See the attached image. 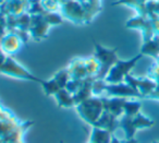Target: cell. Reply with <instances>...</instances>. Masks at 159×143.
Here are the masks:
<instances>
[{
	"label": "cell",
	"mask_w": 159,
	"mask_h": 143,
	"mask_svg": "<svg viewBox=\"0 0 159 143\" xmlns=\"http://www.w3.org/2000/svg\"><path fill=\"white\" fill-rule=\"evenodd\" d=\"M76 110L81 118L84 119L89 125L94 126L96 121L99 119L102 114L104 112L102 97L91 96L86 101L82 102L76 105Z\"/></svg>",
	"instance_id": "6da1fadb"
},
{
	"label": "cell",
	"mask_w": 159,
	"mask_h": 143,
	"mask_svg": "<svg viewBox=\"0 0 159 143\" xmlns=\"http://www.w3.org/2000/svg\"><path fill=\"white\" fill-rule=\"evenodd\" d=\"M142 54L135 56L134 58L130 60H118L107 73L105 78V82L107 84H116L124 82L125 78L130 74V71L133 69V67L136 64V62L142 58Z\"/></svg>",
	"instance_id": "7a4b0ae2"
},
{
	"label": "cell",
	"mask_w": 159,
	"mask_h": 143,
	"mask_svg": "<svg viewBox=\"0 0 159 143\" xmlns=\"http://www.w3.org/2000/svg\"><path fill=\"white\" fill-rule=\"evenodd\" d=\"M95 56L100 64V70L96 79L104 80L106 78L107 73L111 69V67L118 61L117 49H108L102 47V45H95Z\"/></svg>",
	"instance_id": "3957f363"
},
{
	"label": "cell",
	"mask_w": 159,
	"mask_h": 143,
	"mask_svg": "<svg viewBox=\"0 0 159 143\" xmlns=\"http://www.w3.org/2000/svg\"><path fill=\"white\" fill-rule=\"evenodd\" d=\"M61 13L63 17L68 18L72 22L75 23H85L87 18V12L85 10L82 2L76 0H66L64 2H61Z\"/></svg>",
	"instance_id": "277c9868"
},
{
	"label": "cell",
	"mask_w": 159,
	"mask_h": 143,
	"mask_svg": "<svg viewBox=\"0 0 159 143\" xmlns=\"http://www.w3.org/2000/svg\"><path fill=\"white\" fill-rule=\"evenodd\" d=\"M0 73H3V74L10 75V77H13V78H19V79L35 81V82H38V83H42L43 82L42 80H39L38 78H36L35 75L32 74L30 71H27L24 67L21 66L19 62H16L14 59H12L10 56L7 57Z\"/></svg>",
	"instance_id": "5b68a950"
},
{
	"label": "cell",
	"mask_w": 159,
	"mask_h": 143,
	"mask_svg": "<svg viewBox=\"0 0 159 143\" xmlns=\"http://www.w3.org/2000/svg\"><path fill=\"white\" fill-rule=\"evenodd\" d=\"M109 97H143V95L139 92V90L132 88L128 83H116V84H106L105 93Z\"/></svg>",
	"instance_id": "8992f818"
},
{
	"label": "cell",
	"mask_w": 159,
	"mask_h": 143,
	"mask_svg": "<svg viewBox=\"0 0 159 143\" xmlns=\"http://www.w3.org/2000/svg\"><path fill=\"white\" fill-rule=\"evenodd\" d=\"M22 44L23 40L19 34L14 32H9L0 41V49L7 56H11L19 51V49L22 47Z\"/></svg>",
	"instance_id": "52a82bcc"
},
{
	"label": "cell",
	"mask_w": 159,
	"mask_h": 143,
	"mask_svg": "<svg viewBox=\"0 0 159 143\" xmlns=\"http://www.w3.org/2000/svg\"><path fill=\"white\" fill-rule=\"evenodd\" d=\"M49 23L42 14H34L31 17V25H30V34L33 38H44L49 30Z\"/></svg>",
	"instance_id": "ba28073f"
},
{
	"label": "cell",
	"mask_w": 159,
	"mask_h": 143,
	"mask_svg": "<svg viewBox=\"0 0 159 143\" xmlns=\"http://www.w3.org/2000/svg\"><path fill=\"white\" fill-rule=\"evenodd\" d=\"M102 106L105 112H108L116 117H120L123 115V107L125 103V98L121 97H102Z\"/></svg>",
	"instance_id": "9c48e42d"
},
{
	"label": "cell",
	"mask_w": 159,
	"mask_h": 143,
	"mask_svg": "<svg viewBox=\"0 0 159 143\" xmlns=\"http://www.w3.org/2000/svg\"><path fill=\"white\" fill-rule=\"evenodd\" d=\"M94 127L102 128V129H105L112 133V132L119 127V119H118V117L113 116L112 114L104 110L102 116L99 117V119H98L95 125H94Z\"/></svg>",
	"instance_id": "30bf717a"
},
{
	"label": "cell",
	"mask_w": 159,
	"mask_h": 143,
	"mask_svg": "<svg viewBox=\"0 0 159 143\" xmlns=\"http://www.w3.org/2000/svg\"><path fill=\"white\" fill-rule=\"evenodd\" d=\"M68 71L70 73L71 79L84 80L89 78V73L85 66V59H75L68 67Z\"/></svg>",
	"instance_id": "8fae6325"
},
{
	"label": "cell",
	"mask_w": 159,
	"mask_h": 143,
	"mask_svg": "<svg viewBox=\"0 0 159 143\" xmlns=\"http://www.w3.org/2000/svg\"><path fill=\"white\" fill-rule=\"evenodd\" d=\"M111 132L98 127L93 128L89 138L91 143H111Z\"/></svg>",
	"instance_id": "7c38bea8"
},
{
	"label": "cell",
	"mask_w": 159,
	"mask_h": 143,
	"mask_svg": "<svg viewBox=\"0 0 159 143\" xmlns=\"http://www.w3.org/2000/svg\"><path fill=\"white\" fill-rule=\"evenodd\" d=\"M56 101H57L58 105L61 107H73L75 106L74 98H73V94H71L66 88H61L55 94Z\"/></svg>",
	"instance_id": "4fadbf2b"
},
{
	"label": "cell",
	"mask_w": 159,
	"mask_h": 143,
	"mask_svg": "<svg viewBox=\"0 0 159 143\" xmlns=\"http://www.w3.org/2000/svg\"><path fill=\"white\" fill-rule=\"evenodd\" d=\"M141 103L136 101H125L123 107V115L128 117H135L139 114Z\"/></svg>",
	"instance_id": "5bb4252c"
},
{
	"label": "cell",
	"mask_w": 159,
	"mask_h": 143,
	"mask_svg": "<svg viewBox=\"0 0 159 143\" xmlns=\"http://www.w3.org/2000/svg\"><path fill=\"white\" fill-rule=\"evenodd\" d=\"M70 79H71V77H70V73H69L68 69L58 71V72L55 74V77H53V80L57 82L58 85H59L61 88H66V84L69 83Z\"/></svg>",
	"instance_id": "9a60e30c"
},
{
	"label": "cell",
	"mask_w": 159,
	"mask_h": 143,
	"mask_svg": "<svg viewBox=\"0 0 159 143\" xmlns=\"http://www.w3.org/2000/svg\"><path fill=\"white\" fill-rule=\"evenodd\" d=\"M40 84H42L43 90L46 93V95H53L55 96L56 93L59 90H61V88L58 85V83L53 80V78L51 80H48V81H43Z\"/></svg>",
	"instance_id": "2e32d148"
},
{
	"label": "cell",
	"mask_w": 159,
	"mask_h": 143,
	"mask_svg": "<svg viewBox=\"0 0 159 143\" xmlns=\"http://www.w3.org/2000/svg\"><path fill=\"white\" fill-rule=\"evenodd\" d=\"M133 118V123H134L135 128L136 129H142V128H149L154 125V121L150 120L149 118L143 116V115L139 114L135 117H132Z\"/></svg>",
	"instance_id": "e0dca14e"
},
{
	"label": "cell",
	"mask_w": 159,
	"mask_h": 143,
	"mask_svg": "<svg viewBox=\"0 0 159 143\" xmlns=\"http://www.w3.org/2000/svg\"><path fill=\"white\" fill-rule=\"evenodd\" d=\"M43 8L46 12H60L61 2L59 0H40Z\"/></svg>",
	"instance_id": "ac0fdd59"
},
{
	"label": "cell",
	"mask_w": 159,
	"mask_h": 143,
	"mask_svg": "<svg viewBox=\"0 0 159 143\" xmlns=\"http://www.w3.org/2000/svg\"><path fill=\"white\" fill-rule=\"evenodd\" d=\"M7 57H8V56L6 55V54L3 53L1 49H0V72H1V69H2V66H3V64H5Z\"/></svg>",
	"instance_id": "d6986e66"
},
{
	"label": "cell",
	"mask_w": 159,
	"mask_h": 143,
	"mask_svg": "<svg viewBox=\"0 0 159 143\" xmlns=\"http://www.w3.org/2000/svg\"><path fill=\"white\" fill-rule=\"evenodd\" d=\"M125 143H136V141H135V140H133V139H130V140H128Z\"/></svg>",
	"instance_id": "ffe728a7"
},
{
	"label": "cell",
	"mask_w": 159,
	"mask_h": 143,
	"mask_svg": "<svg viewBox=\"0 0 159 143\" xmlns=\"http://www.w3.org/2000/svg\"><path fill=\"white\" fill-rule=\"evenodd\" d=\"M154 143H159V142H154Z\"/></svg>",
	"instance_id": "44dd1931"
},
{
	"label": "cell",
	"mask_w": 159,
	"mask_h": 143,
	"mask_svg": "<svg viewBox=\"0 0 159 143\" xmlns=\"http://www.w3.org/2000/svg\"><path fill=\"white\" fill-rule=\"evenodd\" d=\"M89 143H91V142H89Z\"/></svg>",
	"instance_id": "7402d4cb"
}]
</instances>
